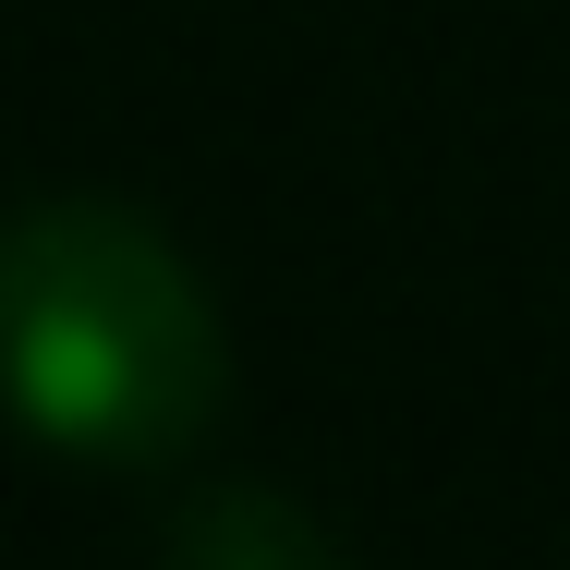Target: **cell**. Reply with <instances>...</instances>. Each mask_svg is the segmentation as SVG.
I'll use <instances>...</instances> for the list:
<instances>
[{"label":"cell","instance_id":"obj_2","mask_svg":"<svg viewBox=\"0 0 570 570\" xmlns=\"http://www.w3.org/2000/svg\"><path fill=\"white\" fill-rule=\"evenodd\" d=\"M328 534L316 522H267V510H195L183 522V559H316Z\"/></svg>","mask_w":570,"mask_h":570},{"label":"cell","instance_id":"obj_1","mask_svg":"<svg viewBox=\"0 0 570 570\" xmlns=\"http://www.w3.org/2000/svg\"><path fill=\"white\" fill-rule=\"evenodd\" d=\"M0 376L12 413L86 461H170L219 425L230 352L183 255L134 207L37 195L0 219Z\"/></svg>","mask_w":570,"mask_h":570}]
</instances>
